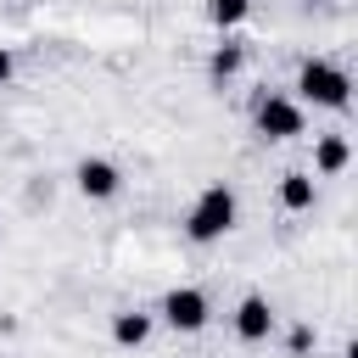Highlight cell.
<instances>
[{"mask_svg":"<svg viewBox=\"0 0 358 358\" xmlns=\"http://www.w3.org/2000/svg\"><path fill=\"white\" fill-rule=\"evenodd\" d=\"M235 218H241L235 190H229V185H207V190L190 201V213H185V235H190L196 246H213V241H224V235L235 229Z\"/></svg>","mask_w":358,"mask_h":358,"instance_id":"cell-1","label":"cell"},{"mask_svg":"<svg viewBox=\"0 0 358 358\" xmlns=\"http://www.w3.org/2000/svg\"><path fill=\"white\" fill-rule=\"evenodd\" d=\"M296 101H313V106H324V112H347V101H352L347 67H336L330 56H308V62L296 67Z\"/></svg>","mask_w":358,"mask_h":358,"instance_id":"cell-2","label":"cell"},{"mask_svg":"<svg viewBox=\"0 0 358 358\" xmlns=\"http://www.w3.org/2000/svg\"><path fill=\"white\" fill-rule=\"evenodd\" d=\"M162 324L168 330H179V336H196V330H207V319H213V302H207V291L201 285H173L168 296H162Z\"/></svg>","mask_w":358,"mask_h":358,"instance_id":"cell-3","label":"cell"},{"mask_svg":"<svg viewBox=\"0 0 358 358\" xmlns=\"http://www.w3.org/2000/svg\"><path fill=\"white\" fill-rule=\"evenodd\" d=\"M252 123H257V134H263V140H296V134L308 129V117H302V101H296V95H263V101L252 106Z\"/></svg>","mask_w":358,"mask_h":358,"instance_id":"cell-4","label":"cell"},{"mask_svg":"<svg viewBox=\"0 0 358 358\" xmlns=\"http://www.w3.org/2000/svg\"><path fill=\"white\" fill-rule=\"evenodd\" d=\"M73 185H78L84 201H112V196L123 190V168L106 162V157H84V162L73 168Z\"/></svg>","mask_w":358,"mask_h":358,"instance_id":"cell-5","label":"cell"},{"mask_svg":"<svg viewBox=\"0 0 358 358\" xmlns=\"http://www.w3.org/2000/svg\"><path fill=\"white\" fill-rule=\"evenodd\" d=\"M235 336H241L246 347H257V341L274 336V302H268L263 291H246V296L235 302Z\"/></svg>","mask_w":358,"mask_h":358,"instance_id":"cell-6","label":"cell"},{"mask_svg":"<svg viewBox=\"0 0 358 358\" xmlns=\"http://www.w3.org/2000/svg\"><path fill=\"white\" fill-rule=\"evenodd\" d=\"M313 201H319V179L308 168H285L280 173V207L285 213H313Z\"/></svg>","mask_w":358,"mask_h":358,"instance_id":"cell-7","label":"cell"},{"mask_svg":"<svg viewBox=\"0 0 358 358\" xmlns=\"http://www.w3.org/2000/svg\"><path fill=\"white\" fill-rule=\"evenodd\" d=\"M347 162H352V145H347V134H319V140H313V173H319V179H336V173H347Z\"/></svg>","mask_w":358,"mask_h":358,"instance_id":"cell-8","label":"cell"},{"mask_svg":"<svg viewBox=\"0 0 358 358\" xmlns=\"http://www.w3.org/2000/svg\"><path fill=\"white\" fill-rule=\"evenodd\" d=\"M112 341L117 347H145L151 341V313H140V308H123V313H112Z\"/></svg>","mask_w":358,"mask_h":358,"instance_id":"cell-9","label":"cell"},{"mask_svg":"<svg viewBox=\"0 0 358 358\" xmlns=\"http://www.w3.org/2000/svg\"><path fill=\"white\" fill-rule=\"evenodd\" d=\"M241 67H246V50H241V45H218V50L207 56V78H213V84H229Z\"/></svg>","mask_w":358,"mask_h":358,"instance_id":"cell-10","label":"cell"},{"mask_svg":"<svg viewBox=\"0 0 358 358\" xmlns=\"http://www.w3.org/2000/svg\"><path fill=\"white\" fill-rule=\"evenodd\" d=\"M246 17H252V0H207V22H213V28H224V34H229V28H241Z\"/></svg>","mask_w":358,"mask_h":358,"instance_id":"cell-11","label":"cell"},{"mask_svg":"<svg viewBox=\"0 0 358 358\" xmlns=\"http://www.w3.org/2000/svg\"><path fill=\"white\" fill-rule=\"evenodd\" d=\"M308 347H313V324H296V330H291V352H296V358H302V352H308Z\"/></svg>","mask_w":358,"mask_h":358,"instance_id":"cell-12","label":"cell"},{"mask_svg":"<svg viewBox=\"0 0 358 358\" xmlns=\"http://www.w3.org/2000/svg\"><path fill=\"white\" fill-rule=\"evenodd\" d=\"M17 78V56H11V45H0V90Z\"/></svg>","mask_w":358,"mask_h":358,"instance_id":"cell-13","label":"cell"},{"mask_svg":"<svg viewBox=\"0 0 358 358\" xmlns=\"http://www.w3.org/2000/svg\"><path fill=\"white\" fill-rule=\"evenodd\" d=\"M296 6H319V0H296Z\"/></svg>","mask_w":358,"mask_h":358,"instance_id":"cell-14","label":"cell"},{"mask_svg":"<svg viewBox=\"0 0 358 358\" xmlns=\"http://www.w3.org/2000/svg\"><path fill=\"white\" fill-rule=\"evenodd\" d=\"M0 358H6V352H0Z\"/></svg>","mask_w":358,"mask_h":358,"instance_id":"cell-15","label":"cell"}]
</instances>
